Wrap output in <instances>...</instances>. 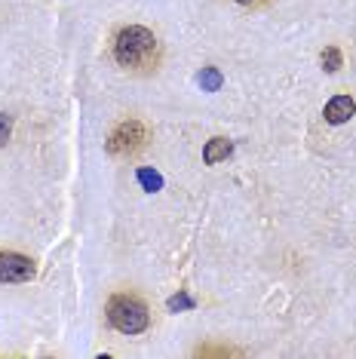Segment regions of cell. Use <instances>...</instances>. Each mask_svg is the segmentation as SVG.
<instances>
[{"label":"cell","instance_id":"6da1fadb","mask_svg":"<svg viewBox=\"0 0 356 359\" xmlns=\"http://www.w3.org/2000/svg\"><path fill=\"white\" fill-rule=\"evenodd\" d=\"M114 59L120 68L126 71H139V74H144V71L157 68L160 62V43L157 37H153L151 28L144 25H126L117 31L114 37Z\"/></svg>","mask_w":356,"mask_h":359},{"label":"cell","instance_id":"7a4b0ae2","mask_svg":"<svg viewBox=\"0 0 356 359\" xmlns=\"http://www.w3.org/2000/svg\"><path fill=\"white\" fill-rule=\"evenodd\" d=\"M108 323L123 334H142L151 325L148 304L135 295H114L108 301Z\"/></svg>","mask_w":356,"mask_h":359},{"label":"cell","instance_id":"3957f363","mask_svg":"<svg viewBox=\"0 0 356 359\" xmlns=\"http://www.w3.org/2000/svg\"><path fill=\"white\" fill-rule=\"evenodd\" d=\"M144 142H148V129H144V123L135 117H129L123 123L114 126V133L108 138V154H114V157H129V154L144 148Z\"/></svg>","mask_w":356,"mask_h":359},{"label":"cell","instance_id":"277c9868","mask_svg":"<svg viewBox=\"0 0 356 359\" xmlns=\"http://www.w3.org/2000/svg\"><path fill=\"white\" fill-rule=\"evenodd\" d=\"M37 267L28 255L19 252H0V283H28L34 280Z\"/></svg>","mask_w":356,"mask_h":359},{"label":"cell","instance_id":"5b68a950","mask_svg":"<svg viewBox=\"0 0 356 359\" xmlns=\"http://www.w3.org/2000/svg\"><path fill=\"white\" fill-rule=\"evenodd\" d=\"M353 114H356V102L350 99V95H335V99L326 102L322 117H326V123H331V126H341L353 117Z\"/></svg>","mask_w":356,"mask_h":359},{"label":"cell","instance_id":"8992f818","mask_svg":"<svg viewBox=\"0 0 356 359\" xmlns=\"http://www.w3.org/2000/svg\"><path fill=\"white\" fill-rule=\"evenodd\" d=\"M231 151H233L231 138L215 135V138H209V142H206V148H203V160L209 163V166H215V163L228 160V157H231Z\"/></svg>","mask_w":356,"mask_h":359},{"label":"cell","instance_id":"52a82bcc","mask_svg":"<svg viewBox=\"0 0 356 359\" xmlns=\"http://www.w3.org/2000/svg\"><path fill=\"white\" fill-rule=\"evenodd\" d=\"M197 83L203 86V93H218L221 83H224V77H221V71H218V68H203L197 74Z\"/></svg>","mask_w":356,"mask_h":359},{"label":"cell","instance_id":"ba28073f","mask_svg":"<svg viewBox=\"0 0 356 359\" xmlns=\"http://www.w3.org/2000/svg\"><path fill=\"white\" fill-rule=\"evenodd\" d=\"M135 178H139V184L144 187L148 194H153V191H160L163 187V175L157 172V169H148V166H142L139 172H135Z\"/></svg>","mask_w":356,"mask_h":359},{"label":"cell","instance_id":"9c48e42d","mask_svg":"<svg viewBox=\"0 0 356 359\" xmlns=\"http://www.w3.org/2000/svg\"><path fill=\"white\" fill-rule=\"evenodd\" d=\"M341 50L338 46H329V50H322V68L329 71V74H335V71H341Z\"/></svg>","mask_w":356,"mask_h":359},{"label":"cell","instance_id":"30bf717a","mask_svg":"<svg viewBox=\"0 0 356 359\" xmlns=\"http://www.w3.org/2000/svg\"><path fill=\"white\" fill-rule=\"evenodd\" d=\"M172 313H178V310H193V298L191 295H184V292H178V295L169 298V304H166Z\"/></svg>","mask_w":356,"mask_h":359},{"label":"cell","instance_id":"8fae6325","mask_svg":"<svg viewBox=\"0 0 356 359\" xmlns=\"http://www.w3.org/2000/svg\"><path fill=\"white\" fill-rule=\"evenodd\" d=\"M10 133H13V117H6V114H0V144L10 142Z\"/></svg>","mask_w":356,"mask_h":359},{"label":"cell","instance_id":"7c38bea8","mask_svg":"<svg viewBox=\"0 0 356 359\" xmlns=\"http://www.w3.org/2000/svg\"><path fill=\"white\" fill-rule=\"evenodd\" d=\"M231 353H237V350H231V347H200L197 350V356H231Z\"/></svg>","mask_w":356,"mask_h":359},{"label":"cell","instance_id":"4fadbf2b","mask_svg":"<svg viewBox=\"0 0 356 359\" xmlns=\"http://www.w3.org/2000/svg\"><path fill=\"white\" fill-rule=\"evenodd\" d=\"M237 4H255V0H237Z\"/></svg>","mask_w":356,"mask_h":359}]
</instances>
